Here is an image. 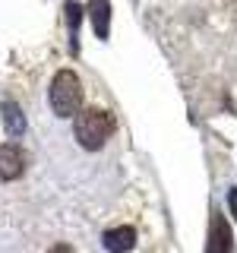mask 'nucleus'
I'll return each instance as SVG.
<instances>
[{
    "instance_id": "obj_1",
    "label": "nucleus",
    "mask_w": 237,
    "mask_h": 253,
    "mask_svg": "<svg viewBox=\"0 0 237 253\" xmlns=\"http://www.w3.org/2000/svg\"><path fill=\"white\" fill-rule=\"evenodd\" d=\"M51 108L57 117H73L82 108V83L73 70H60L51 83Z\"/></svg>"
},
{
    "instance_id": "obj_2",
    "label": "nucleus",
    "mask_w": 237,
    "mask_h": 253,
    "mask_svg": "<svg viewBox=\"0 0 237 253\" xmlns=\"http://www.w3.org/2000/svg\"><path fill=\"white\" fill-rule=\"evenodd\" d=\"M111 130H114V117L101 108H89L76 117V142L82 149H92V152L101 149L108 142Z\"/></svg>"
},
{
    "instance_id": "obj_3",
    "label": "nucleus",
    "mask_w": 237,
    "mask_h": 253,
    "mask_svg": "<svg viewBox=\"0 0 237 253\" xmlns=\"http://www.w3.org/2000/svg\"><path fill=\"white\" fill-rule=\"evenodd\" d=\"M234 250V234L231 225L225 221V215H212L209 221V241H205V253H231Z\"/></svg>"
},
{
    "instance_id": "obj_4",
    "label": "nucleus",
    "mask_w": 237,
    "mask_h": 253,
    "mask_svg": "<svg viewBox=\"0 0 237 253\" xmlns=\"http://www.w3.org/2000/svg\"><path fill=\"white\" fill-rule=\"evenodd\" d=\"M22 171H26V152H22V146H16V142L0 146V177L16 180V177H22Z\"/></svg>"
},
{
    "instance_id": "obj_5",
    "label": "nucleus",
    "mask_w": 237,
    "mask_h": 253,
    "mask_svg": "<svg viewBox=\"0 0 237 253\" xmlns=\"http://www.w3.org/2000/svg\"><path fill=\"white\" fill-rule=\"evenodd\" d=\"M101 241H105V247L111 253H126V250H133V244H136V228H130V225L108 228Z\"/></svg>"
},
{
    "instance_id": "obj_6",
    "label": "nucleus",
    "mask_w": 237,
    "mask_h": 253,
    "mask_svg": "<svg viewBox=\"0 0 237 253\" xmlns=\"http://www.w3.org/2000/svg\"><path fill=\"white\" fill-rule=\"evenodd\" d=\"M85 13H89V19L95 26V35L108 38V26H111V3H108V0H89Z\"/></svg>"
},
{
    "instance_id": "obj_7",
    "label": "nucleus",
    "mask_w": 237,
    "mask_h": 253,
    "mask_svg": "<svg viewBox=\"0 0 237 253\" xmlns=\"http://www.w3.org/2000/svg\"><path fill=\"white\" fill-rule=\"evenodd\" d=\"M3 117H6V124H13V126H10L13 133H22V130H26V121H22L19 108H16V105H10V101L3 105Z\"/></svg>"
},
{
    "instance_id": "obj_8",
    "label": "nucleus",
    "mask_w": 237,
    "mask_h": 253,
    "mask_svg": "<svg viewBox=\"0 0 237 253\" xmlns=\"http://www.w3.org/2000/svg\"><path fill=\"white\" fill-rule=\"evenodd\" d=\"M51 253H73V247H70V244H54Z\"/></svg>"
},
{
    "instance_id": "obj_9",
    "label": "nucleus",
    "mask_w": 237,
    "mask_h": 253,
    "mask_svg": "<svg viewBox=\"0 0 237 253\" xmlns=\"http://www.w3.org/2000/svg\"><path fill=\"white\" fill-rule=\"evenodd\" d=\"M228 206H231V212L237 215V190H231V193H228Z\"/></svg>"
}]
</instances>
